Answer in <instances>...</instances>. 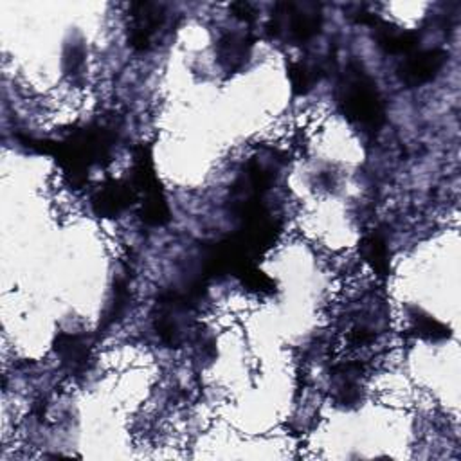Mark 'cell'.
<instances>
[{
	"mask_svg": "<svg viewBox=\"0 0 461 461\" xmlns=\"http://www.w3.org/2000/svg\"><path fill=\"white\" fill-rule=\"evenodd\" d=\"M55 350L60 355L62 363L71 368L83 366L88 357V346L85 339L76 334H60L55 341Z\"/></svg>",
	"mask_w": 461,
	"mask_h": 461,
	"instance_id": "8",
	"label": "cell"
},
{
	"mask_svg": "<svg viewBox=\"0 0 461 461\" xmlns=\"http://www.w3.org/2000/svg\"><path fill=\"white\" fill-rule=\"evenodd\" d=\"M132 200V191L121 182H112L101 188L94 196V210L101 217H116Z\"/></svg>",
	"mask_w": 461,
	"mask_h": 461,
	"instance_id": "7",
	"label": "cell"
},
{
	"mask_svg": "<svg viewBox=\"0 0 461 461\" xmlns=\"http://www.w3.org/2000/svg\"><path fill=\"white\" fill-rule=\"evenodd\" d=\"M249 50H250V40L240 33H227L217 43L219 60L231 73L240 69L245 64Z\"/></svg>",
	"mask_w": 461,
	"mask_h": 461,
	"instance_id": "6",
	"label": "cell"
},
{
	"mask_svg": "<svg viewBox=\"0 0 461 461\" xmlns=\"http://www.w3.org/2000/svg\"><path fill=\"white\" fill-rule=\"evenodd\" d=\"M361 252L366 264L380 276H388L389 273V250L388 243L380 234H370L361 243Z\"/></svg>",
	"mask_w": 461,
	"mask_h": 461,
	"instance_id": "9",
	"label": "cell"
},
{
	"mask_svg": "<svg viewBox=\"0 0 461 461\" xmlns=\"http://www.w3.org/2000/svg\"><path fill=\"white\" fill-rule=\"evenodd\" d=\"M409 318H411L413 334L424 341L438 342V341H445L450 337V330L443 323L436 321L434 318H431L429 314H424L419 309L411 311V316Z\"/></svg>",
	"mask_w": 461,
	"mask_h": 461,
	"instance_id": "10",
	"label": "cell"
},
{
	"mask_svg": "<svg viewBox=\"0 0 461 461\" xmlns=\"http://www.w3.org/2000/svg\"><path fill=\"white\" fill-rule=\"evenodd\" d=\"M373 36L380 49H384L388 55H411L419 47V35L413 31L402 29L398 26L388 24L379 20L373 24Z\"/></svg>",
	"mask_w": 461,
	"mask_h": 461,
	"instance_id": "5",
	"label": "cell"
},
{
	"mask_svg": "<svg viewBox=\"0 0 461 461\" xmlns=\"http://www.w3.org/2000/svg\"><path fill=\"white\" fill-rule=\"evenodd\" d=\"M319 74H318V69L306 65L303 62H297V64H292L290 69H288V80H290V85H292V90L294 94H306L312 85L318 81Z\"/></svg>",
	"mask_w": 461,
	"mask_h": 461,
	"instance_id": "11",
	"label": "cell"
},
{
	"mask_svg": "<svg viewBox=\"0 0 461 461\" xmlns=\"http://www.w3.org/2000/svg\"><path fill=\"white\" fill-rule=\"evenodd\" d=\"M234 17L242 19V20H252L254 19V10L249 3H236L231 6Z\"/></svg>",
	"mask_w": 461,
	"mask_h": 461,
	"instance_id": "12",
	"label": "cell"
},
{
	"mask_svg": "<svg viewBox=\"0 0 461 461\" xmlns=\"http://www.w3.org/2000/svg\"><path fill=\"white\" fill-rule=\"evenodd\" d=\"M165 24V8L153 3H137L130 6L128 42L137 53H144L153 43L158 31Z\"/></svg>",
	"mask_w": 461,
	"mask_h": 461,
	"instance_id": "3",
	"label": "cell"
},
{
	"mask_svg": "<svg viewBox=\"0 0 461 461\" xmlns=\"http://www.w3.org/2000/svg\"><path fill=\"white\" fill-rule=\"evenodd\" d=\"M337 104L342 116L365 130H377L384 123V104L377 83L363 65L351 64L337 87Z\"/></svg>",
	"mask_w": 461,
	"mask_h": 461,
	"instance_id": "1",
	"label": "cell"
},
{
	"mask_svg": "<svg viewBox=\"0 0 461 461\" xmlns=\"http://www.w3.org/2000/svg\"><path fill=\"white\" fill-rule=\"evenodd\" d=\"M323 24L321 6L314 3L276 4L269 31L273 36H285L292 43H304L314 38Z\"/></svg>",
	"mask_w": 461,
	"mask_h": 461,
	"instance_id": "2",
	"label": "cell"
},
{
	"mask_svg": "<svg viewBox=\"0 0 461 461\" xmlns=\"http://www.w3.org/2000/svg\"><path fill=\"white\" fill-rule=\"evenodd\" d=\"M447 62L445 50L442 49H422L413 50L411 55L398 67V78L407 87H420L433 81Z\"/></svg>",
	"mask_w": 461,
	"mask_h": 461,
	"instance_id": "4",
	"label": "cell"
}]
</instances>
